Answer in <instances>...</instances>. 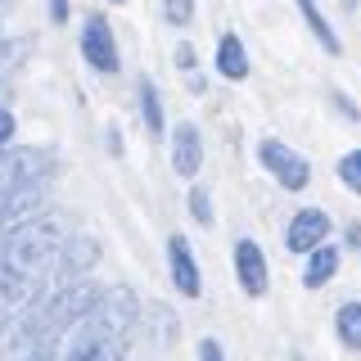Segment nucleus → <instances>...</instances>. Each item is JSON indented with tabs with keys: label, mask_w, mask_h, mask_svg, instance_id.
<instances>
[{
	"label": "nucleus",
	"mask_w": 361,
	"mask_h": 361,
	"mask_svg": "<svg viewBox=\"0 0 361 361\" xmlns=\"http://www.w3.org/2000/svg\"><path fill=\"white\" fill-rule=\"evenodd\" d=\"M23 361H54V343H32L23 353Z\"/></svg>",
	"instance_id": "6ab92c4d"
},
{
	"label": "nucleus",
	"mask_w": 361,
	"mask_h": 361,
	"mask_svg": "<svg viewBox=\"0 0 361 361\" xmlns=\"http://www.w3.org/2000/svg\"><path fill=\"white\" fill-rule=\"evenodd\" d=\"M82 54H86V63L95 68V73H118V45H113V27H109V18H86V27H82Z\"/></svg>",
	"instance_id": "20e7f679"
},
{
	"label": "nucleus",
	"mask_w": 361,
	"mask_h": 361,
	"mask_svg": "<svg viewBox=\"0 0 361 361\" xmlns=\"http://www.w3.org/2000/svg\"><path fill=\"white\" fill-rule=\"evenodd\" d=\"M298 9H302V18H307V27L316 32V41L325 45V54H338V50H343V45H338V37H334V27L325 23V14L312 5V0H298Z\"/></svg>",
	"instance_id": "ddd939ff"
},
{
	"label": "nucleus",
	"mask_w": 361,
	"mask_h": 361,
	"mask_svg": "<svg viewBox=\"0 0 361 361\" xmlns=\"http://www.w3.org/2000/svg\"><path fill=\"white\" fill-rule=\"evenodd\" d=\"M338 180H343L348 190H357V195H361V149H353V154L338 158Z\"/></svg>",
	"instance_id": "dca6fc26"
},
{
	"label": "nucleus",
	"mask_w": 361,
	"mask_h": 361,
	"mask_svg": "<svg viewBox=\"0 0 361 361\" xmlns=\"http://www.w3.org/2000/svg\"><path fill=\"white\" fill-rule=\"evenodd\" d=\"M334 330H338V338H343L348 348H357V353H361V302H343V307H338Z\"/></svg>",
	"instance_id": "4468645a"
},
{
	"label": "nucleus",
	"mask_w": 361,
	"mask_h": 361,
	"mask_svg": "<svg viewBox=\"0 0 361 361\" xmlns=\"http://www.w3.org/2000/svg\"><path fill=\"white\" fill-rule=\"evenodd\" d=\"M199 357H203V361H226V357H221V343H217V338H203V343H199Z\"/></svg>",
	"instance_id": "aec40b11"
},
{
	"label": "nucleus",
	"mask_w": 361,
	"mask_h": 361,
	"mask_svg": "<svg viewBox=\"0 0 361 361\" xmlns=\"http://www.w3.org/2000/svg\"><path fill=\"white\" fill-rule=\"evenodd\" d=\"M63 221L68 217H59V212H45V217H32L5 240V248H0V298L9 307H23V302H32L41 293L45 267L68 240Z\"/></svg>",
	"instance_id": "f257e3e1"
},
{
	"label": "nucleus",
	"mask_w": 361,
	"mask_h": 361,
	"mask_svg": "<svg viewBox=\"0 0 361 361\" xmlns=\"http://www.w3.org/2000/svg\"><path fill=\"white\" fill-rule=\"evenodd\" d=\"M140 113H145V127H149L154 135L163 131V104H158V90H154L149 77L140 82Z\"/></svg>",
	"instance_id": "2eb2a0df"
},
{
	"label": "nucleus",
	"mask_w": 361,
	"mask_h": 361,
	"mask_svg": "<svg viewBox=\"0 0 361 361\" xmlns=\"http://www.w3.org/2000/svg\"><path fill=\"white\" fill-rule=\"evenodd\" d=\"M9 135H14V113L0 109V145H9Z\"/></svg>",
	"instance_id": "412c9836"
},
{
	"label": "nucleus",
	"mask_w": 361,
	"mask_h": 361,
	"mask_svg": "<svg viewBox=\"0 0 361 361\" xmlns=\"http://www.w3.org/2000/svg\"><path fill=\"white\" fill-rule=\"evenodd\" d=\"M127 316H131V302L122 298V289H113V298H104L86 321L73 325L63 361H118L122 338H127Z\"/></svg>",
	"instance_id": "f03ea898"
},
{
	"label": "nucleus",
	"mask_w": 361,
	"mask_h": 361,
	"mask_svg": "<svg viewBox=\"0 0 361 361\" xmlns=\"http://www.w3.org/2000/svg\"><path fill=\"white\" fill-rule=\"evenodd\" d=\"M257 158H262V167L285 190H307L312 167H307V158H298L289 145H280V140H271V135H267V140H257Z\"/></svg>",
	"instance_id": "7ed1b4c3"
},
{
	"label": "nucleus",
	"mask_w": 361,
	"mask_h": 361,
	"mask_svg": "<svg viewBox=\"0 0 361 361\" xmlns=\"http://www.w3.org/2000/svg\"><path fill=\"white\" fill-rule=\"evenodd\" d=\"M167 257H172V280H176V289L185 293V298H199L203 280H199L195 248H190V240H185V235H172V240H167Z\"/></svg>",
	"instance_id": "1a4fd4ad"
},
{
	"label": "nucleus",
	"mask_w": 361,
	"mask_h": 361,
	"mask_svg": "<svg viewBox=\"0 0 361 361\" xmlns=\"http://www.w3.org/2000/svg\"><path fill=\"white\" fill-rule=\"evenodd\" d=\"M167 5V18L172 23H190V0H163Z\"/></svg>",
	"instance_id": "a211bd4d"
},
{
	"label": "nucleus",
	"mask_w": 361,
	"mask_h": 361,
	"mask_svg": "<svg viewBox=\"0 0 361 361\" xmlns=\"http://www.w3.org/2000/svg\"><path fill=\"white\" fill-rule=\"evenodd\" d=\"M235 276H240L244 293H253V298H262V293H267V285H271L267 253L253 240H240V244H235Z\"/></svg>",
	"instance_id": "423d86ee"
},
{
	"label": "nucleus",
	"mask_w": 361,
	"mask_h": 361,
	"mask_svg": "<svg viewBox=\"0 0 361 361\" xmlns=\"http://www.w3.org/2000/svg\"><path fill=\"white\" fill-rule=\"evenodd\" d=\"M41 208V185H18L0 199V235H14L18 226H27Z\"/></svg>",
	"instance_id": "0eeeda50"
},
{
	"label": "nucleus",
	"mask_w": 361,
	"mask_h": 361,
	"mask_svg": "<svg viewBox=\"0 0 361 361\" xmlns=\"http://www.w3.org/2000/svg\"><path fill=\"white\" fill-rule=\"evenodd\" d=\"M190 212H195L199 226H212V199H208V190H203V185L190 190Z\"/></svg>",
	"instance_id": "f3484780"
},
{
	"label": "nucleus",
	"mask_w": 361,
	"mask_h": 361,
	"mask_svg": "<svg viewBox=\"0 0 361 361\" xmlns=\"http://www.w3.org/2000/svg\"><path fill=\"white\" fill-rule=\"evenodd\" d=\"M63 253H59V276L73 285V280H82L90 267L99 262V244L90 240V235H68V240L59 244Z\"/></svg>",
	"instance_id": "6e6552de"
},
{
	"label": "nucleus",
	"mask_w": 361,
	"mask_h": 361,
	"mask_svg": "<svg viewBox=\"0 0 361 361\" xmlns=\"http://www.w3.org/2000/svg\"><path fill=\"white\" fill-rule=\"evenodd\" d=\"M50 18H54V23L68 18V0H50Z\"/></svg>",
	"instance_id": "4be33fe9"
},
{
	"label": "nucleus",
	"mask_w": 361,
	"mask_h": 361,
	"mask_svg": "<svg viewBox=\"0 0 361 361\" xmlns=\"http://www.w3.org/2000/svg\"><path fill=\"white\" fill-rule=\"evenodd\" d=\"M172 167L180 176H195L203 167V135H199L195 122H180L172 131Z\"/></svg>",
	"instance_id": "9d476101"
},
{
	"label": "nucleus",
	"mask_w": 361,
	"mask_h": 361,
	"mask_svg": "<svg viewBox=\"0 0 361 361\" xmlns=\"http://www.w3.org/2000/svg\"><path fill=\"white\" fill-rule=\"evenodd\" d=\"M334 271H338V248L321 244V248H312V262H307V271H302V285L321 289L325 280H334Z\"/></svg>",
	"instance_id": "f8f14e48"
},
{
	"label": "nucleus",
	"mask_w": 361,
	"mask_h": 361,
	"mask_svg": "<svg viewBox=\"0 0 361 361\" xmlns=\"http://www.w3.org/2000/svg\"><path fill=\"white\" fill-rule=\"evenodd\" d=\"M325 235H330L325 208H302V212H293V221L285 226V248L289 253H312V248L325 244Z\"/></svg>",
	"instance_id": "39448f33"
},
{
	"label": "nucleus",
	"mask_w": 361,
	"mask_h": 361,
	"mask_svg": "<svg viewBox=\"0 0 361 361\" xmlns=\"http://www.w3.org/2000/svg\"><path fill=\"white\" fill-rule=\"evenodd\" d=\"M217 73L231 77V82H244L248 77V54H244V41L235 37V32H226L217 41Z\"/></svg>",
	"instance_id": "9b49d317"
}]
</instances>
